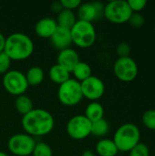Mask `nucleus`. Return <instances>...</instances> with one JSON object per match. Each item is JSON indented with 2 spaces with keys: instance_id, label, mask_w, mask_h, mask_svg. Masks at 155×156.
<instances>
[{
  "instance_id": "obj_13",
  "label": "nucleus",
  "mask_w": 155,
  "mask_h": 156,
  "mask_svg": "<svg viewBox=\"0 0 155 156\" xmlns=\"http://www.w3.org/2000/svg\"><path fill=\"white\" fill-rule=\"evenodd\" d=\"M49 39L52 43V46L59 51L70 48L71 44H73L70 29L64 28L58 26Z\"/></svg>"
},
{
  "instance_id": "obj_23",
  "label": "nucleus",
  "mask_w": 155,
  "mask_h": 156,
  "mask_svg": "<svg viewBox=\"0 0 155 156\" xmlns=\"http://www.w3.org/2000/svg\"><path fill=\"white\" fill-rule=\"evenodd\" d=\"M110 130L109 122L103 118L97 122H92L91 124V134L97 137H103L105 136Z\"/></svg>"
},
{
  "instance_id": "obj_3",
  "label": "nucleus",
  "mask_w": 155,
  "mask_h": 156,
  "mask_svg": "<svg viewBox=\"0 0 155 156\" xmlns=\"http://www.w3.org/2000/svg\"><path fill=\"white\" fill-rule=\"evenodd\" d=\"M113 142L119 152L129 153L136 146L141 140V132L139 127L132 122H126L121 125L115 132Z\"/></svg>"
},
{
  "instance_id": "obj_17",
  "label": "nucleus",
  "mask_w": 155,
  "mask_h": 156,
  "mask_svg": "<svg viewBox=\"0 0 155 156\" xmlns=\"http://www.w3.org/2000/svg\"><path fill=\"white\" fill-rule=\"evenodd\" d=\"M48 76L52 82L61 85L70 79V72L59 66L58 64L53 65L48 70Z\"/></svg>"
},
{
  "instance_id": "obj_22",
  "label": "nucleus",
  "mask_w": 155,
  "mask_h": 156,
  "mask_svg": "<svg viewBox=\"0 0 155 156\" xmlns=\"http://www.w3.org/2000/svg\"><path fill=\"white\" fill-rule=\"evenodd\" d=\"M15 107H16V110L23 116L27 114L29 112H31L34 109L32 100L25 94L19 95L16 98Z\"/></svg>"
},
{
  "instance_id": "obj_10",
  "label": "nucleus",
  "mask_w": 155,
  "mask_h": 156,
  "mask_svg": "<svg viewBox=\"0 0 155 156\" xmlns=\"http://www.w3.org/2000/svg\"><path fill=\"white\" fill-rule=\"evenodd\" d=\"M3 86L5 90L16 97L25 94L28 88L25 74L19 70H8L3 77Z\"/></svg>"
},
{
  "instance_id": "obj_24",
  "label": "nucleus",
  "mask_w": 155,
  "mask_h": 156,
  "mask_svg": "<svg viewBox=\"0 0 155 156\" xmlns=\"http://www.w3.org/2000/svg\"><path fill=\"white\" fill-rule=\"evenodd\" d=\"M32 156H53V151L51 147L43 142L36 143L34 150L32 152Z\"/></svg>"
},
{
  "instance_id": "obj_27",
  "label": "nucleus",
  "mask_w": 155,
  "mask_h": 156,
  "mask_svg": "<svg viewBox=\"0 0 155 156\" xmlns=\"http://www.w3.org/2000/svg\"><path fill=\"white\" fill-rule=\"evenodd\" d=\"M128 23L135 28L142 27L145 23V18L142 13H132Z\"/></svg>"
},
{
  "instance_id": "obj_14",
  "label": "nucleus",
  "mask_w": 155,
  "mask_h": 156,
  "mask_svg": "<svg viewBox=\"0 0 155 156\" xmlns=\"http://www.w3.org/2000/svg\"><path fill=\"white\" fill-rule=\"evenodd\" d=\"M79 61V55L75 49L71 48L60 50L57 57V64H58L70 73Z\"/></svg>"
},
{
  "instance_id": "obj_33",
  "label": "nucleus",
  "mask_w": 155,
  "mask_h": 156,
  "mask_svg": "<svg viewBox=\"0 0 155 156\" xmlns=\"http://www.w3.org/2000/svg\"><path fill=\"white\" fill-rule=\"evenodd\" d=\"M5 39H6V37L0 32V53L4 52L5 45Z\"/></svg>"
},
{
  "instance_id": "obj_11",
  "label": "nucleus",
  "mask_w": 155,
  "mask_h": 156,
  "mask_svg": "<svg viewBox=\"0 0 155 156\" xmlns=\"http://www.w3.org/2000/svg\"><path fill=\"white\" fill-rule=\"evenodd\" d=\"M83 98L96 101L100 99L105 92L104 82L96 76H90L80 82Z\"/></svg>"
},
{
  "instance_id": "obj_8",
  "label": "nucleus",
  "mask_w": 155,
  "mask_h": 156,
  "mask_svg": "<svg viewBox=\"0 0 155 156\" xmlns=\"http://www.w3.org/2000/svg\"><path fill=\"white\" fill-rule=\"evenodd\" d=\"M116 78L122 82H131L138 76L139 69L136 61L131 57L119 58L113 65Z\"/></svg>"
},
{
  "instance_id": "obj_2",
  "label": "nucleus",
  "mask_w": 155,
  "mask_h": 156,
  "mask_svg": "<svg viewBox=\"0 0 155 156\" xmlns=\"http://www.w3.org/2000/svg\"><path fill=\"white\" fill-rule=\"evenodd\" d=\"M34 51L32 39L24 33H13L5 39L4 52L11 60H24L28 58Z\"/></svg>"
},
{
  "instance_id": "obj_26",
  "label": "nucleus",
  "mask_w": 155,
  "mask_h": 156,
  "mask_svg": "<svg viewBox=\"0 0 155 156\" xmlns=\"http://www.w3.org/2000/svg\"><path fill=\"white\" fill-rule=\"evenodd\" d=\"M129 156H150V149L147 144L140 142L129 152Z\"/></svg>"
},
{
  "instance_id": "obj_32",
  "label": "nucleus",
  "mask_w": 155,
  "mask_h": 156,
  "mask_svg": "<svg viewBox=\"0 0 155 156\" xmlns=\"http://www.w3.org/2000/svg\"><path fill=\"white\" fill-rule=\"evenodd\" d=\"M51 10L54 13L58 14L61 10H63V6L60 3V1H55L51 4Z\"/></svg>"
},
{
  "instance_id": "obj_6",
  "label": "nucleus",
  "mask_w": 155,
  "mask_h": 156,
  "mask_svg": "<svg viewBox=\"0 0 155 156\" xmlns=\"http://www.w3.org/2000/svg\"><path fill=\"white\" fill-rule=\"evenodd\" d=\"M58 98L65 106H75L83 99L80 82L75 79H69L66 82L59 85L58 90Z\"/></svg>"
},
{
  "instance_id": "obj_29",
  "label": "nucleus",
  "mask_w": 155,
  "mask_h": 156,
  "mask_svg": "<svg viewBox=\"0 0 155 156\" xmlns=\"http://www.w3.org/2000/svg\"><path fill=\"white\" fill-rule=\"evenodd\" d=\"M11 59L5 52L0 53V75H5L10 68Z\"/></svg>"
},
{
  "instance_id": "obj_7",
  "label": "nucleus",
  "mask_w": 155,
  "mask_h": 156,
  "mask_svg": "<svg viewBox=\"0 0 155 156\" xmlns=\"http://www.w3.org/2000/svg\"><path fill=\"white\" fill-rule=\"evenodd\" d=\"M35 145L36 141L34 137L26 133L14 134L7 142L8 150L16 156L31 155Z\"/></svg>"
},
{
  "instance_id": "obj_18",
  "label": "nucleus",
  "mask_w": 155,
  "mask_h": 156,
  "mask_svg": "<svg viewBox=\"0 0 155 156\" xmlns=\"http://www.w3.org/2000/svg\"><path fill=\"white\" fill-rule=\"evenodd\" d=\"M77 20H78L77 16L75 15L73 11L64 9V8L58 14L57 19H56L58 27L68 28V29H71V27L75 25Z\"/></svg>"
},
{
  "instance_id": "obj_30",
  "label": "nucleus",
  "mask_w": 155,
  "mask_h": 156,
  "mask_svg": "<svg viewBox=\"0 0 155 156\" xmlns=\"http://www.w3.org/2000/svg\"><path fill=\"white\" fill-rule=\"evenodd\" d=\"M116 53L119 58H126L130 57L131 54V46L127 42H121L118 44L116 48Z\"/></svg>"
},
{
  "instance_id": "obj_25",
  "label": "nucleus",
  "mask_w": 155,
  "mask_h": 156,
  "mask_svg": "<svg viewBox=\"0 0 155 156\" xmlns=\"http://www.w3.org/2000/svg\"><path fill=\"white\" fill-rule=\"evenodd\" d=\"M142 121L143 125L152 131H155V109H150L143 112Z\"/></svg>"
},
{
  "instance_id": "obj_31",
  "label": "nucleus",
  "mask_w": 155,
  "mask_h": 156,
  "mask_svg": "<svg viewBox=\"0 0 155 156\" xmlns=\"http://www.w3.org/2000/svg\"><path fill=\"white\" fill-rule=\"evenodd\" d=\"M60 3L64 9L73 11L79 8V6L81 4V1L80 0H60Z\"/></svg>"
},
{
  "instance_id": "obj_28",
  "label": "nucleus",
  "mask_w": 155,
  "mask_h": 156,
  "mask_svg": "<svg viewBox=\"0 0 155 156\" xmlns=\"http://www.w3.org/2000/svg\"><path fill=\"white\" fill-rule=\"evenodd\" d=\"M128 5L132 13H141L146 6V0H128Z\"/></svg>"
},
{
  "instance_id": "obj_20",
  "label": "nucleus",
  "mask_w": 155,
  "mask_h": 156,
  "mask_svg": "<svg viewBox=\"0 0 155 156\" xmlns=\"http://www.w3.org/2000/svg\"><path fill=\"white\" fill-rule=\"evenodd\" d=\"M28 86H37L41 84L45 78V72L42 68L38 66H33L29 68L25 74Z\"/></svg>"
},
{
  "instance_id": "obj_35",
  "label": "nucleus",
  "mask_w": 155,
  "mask_h": 156,
  "mask_svg": "<svg viewBox=\"0 0 155 156\" xmlns=\"http://www.w3.org/2000/svg\"><path fill=\"white\" fill-rule=\"evenodd\" d=\"M0 156H8V155H7V154H5V152L0 151Z\"/></svg>"
},
{
  "instance_id": "obj_1",
  "label": "nucleus",
  "mask_w": 155,
  "mask_h": 156,
  "mask_svg": "<svg viewBox=\"0 0 155 156\" xmlns=\"http://www.w3.org/2000/svg\"><path fill=\"white\" fill-rule=\"evenodd\" d=\"M22 127L30 136H44L50 133L54 128L53 115L44 109H33L22 117Z\"/></svg>"
},
{
  "instance_id": "obj_19",
  "label": "nucleus",
  "mask_w": 155,
  "mask_h": 156,
  "mask_svg": "<svg viewBox=\"0 0 155 156\" xmlns=\"http://www.w3.org/2000/svg\"><path fill=\"white\" fill-rule=\"evenodd\" d=\"M91 122H97L100 119H103L104 116V108L103 106L97 101H92L89 103L85 109L84 114Z\"/></svg>"
},
{
  "instance_id": "obj_5",
  "label": "nucleus",
  "mask_w": 155,
  "mask_h": 156,
  "mask_svg": "<svg viewBox=\"0 0 155 156\" xmlns=\"http://www.w3.org/2000/svg\"><path fill=\"white\" fill-rule=\"evenodd\" d=\"M132 14L128 2L125 0H113L107 3L104 6L103 16L113 24L127 23Z\"/></svg>"
},
{
  "instance_id": "obj_21",
  "label": "nucleus",
  "mask_w": 155,
  "mask_h": 156,
  "mask_svg": "<svg viewBox=\"0 0 155 156\" xmlns=\"http://www.w3.org/2000/svg\"><path fill=\"white\" fill-rule=\"evenodd\" d=\"M71 73L74 75V79L76 80H78L79 82H81L91 76V68L87 62L80 60L75 66Z\"/></svg>"
},
{
  "instance_id": "obj_36",
  "label": "nucleus",
  "mask_w": 155,
  "mask_h": 156,
  "mask_svg": "<svg viewBox=\"0 0 155 156\" xmlns=\"http://www.w3.org/2000/svg\"><path fill=\"white\" fill-rule=\"evenodd\" d=\"M153 30H154V35H155V24H154V27H153Z\"/></svg>"
},
{
  "instance_id": "obj_4",
  "label": "nucleus",
  "mask_w": 155,
  "mask_h": 156,
  "mask_svg": "<svg viewBox=\"0 0 155 156\" xmlns=\"http://www.w3.org/2000/svg\"><path fill=\"white\" fill-rule=\"evenodd\" d=\"M72 43L81 48H88L94 45L97 33L92 23L77 20L70 29Z\"/></svg>"
},
{
  "instance_id": "obj_12",
  "label": "nucleus",
  "mask_w": 155,
  "mask_h": 156,
  "mask_svg": "<svg viewBox=\"0 0 155 156\" xmlns=\"http://www.w3.org/2000/svg\"><path fill=\"white\" fill-rule=\"evenodd\" d=\"M104 6L101 2H86L81 3L78 8L79 20L92 23L95 20L100 19L104 15Z\"/></svg>"
},
{
  "instance_id": "obj_34",
  "label": "nucleus",
  "mask_w": 155,
  "mask_h": 156,
  "mask_svg": "<svg viewBox=\"0 0 155 156\" xmlns=\"http://www.w3.org/2000/svg\"><path fill=\"white\" fill-rule=\"evenodd\" d=\"M83 156H98V155H96V154H92L91 152H89V151H87V152H85V153H84Z\"/></svg>"
},
{
  "instance_id": "obj_16",
  "label": "nucleus",
  "mask_w": 155,
  "mask_h": 156,
  "mask_svg": "<svg viewBox=\"0 0 155 156\" xmlns=\"http://www.w3.org/2000/svg\"><path fill=\"white\" fill-rule=\"evenodd\" d=\"M98 156H116L119 150L111 139H101L96 144Z\"/></svg>"
},
{
  "instance_id": "obj_15",
  "label": "nucleus",
  "mask_w": 155,
  "mask_h": 156,
  "mask_svg": "<svg viewBox=\"0 0 155 156\" xmlns=\"http://www.w3.org/2000/svg\"><path fill=\"white\" fill-rule=\"evenodd\" d=\"M58 27L56 19L44 17L39 19L35 26V33L41 38H50Z\"/></svg>"
},
{
  "instance_id": "obj_9",
  "label": "nucleus",
  "mask_w": 155,
  "mask_h": 156,
  "mask_svg": "<svg viewBox=\"0 0 155 156\" xmlns=\"http://www.w3.org/2000/svg\"><path fill=\"white\" fill-rule=\"evenodd\" d=\"M91 124L92 122L85 115H75L67 123V133L74 140H83L91 134Z\"/></svg>"
}]
</instances>
